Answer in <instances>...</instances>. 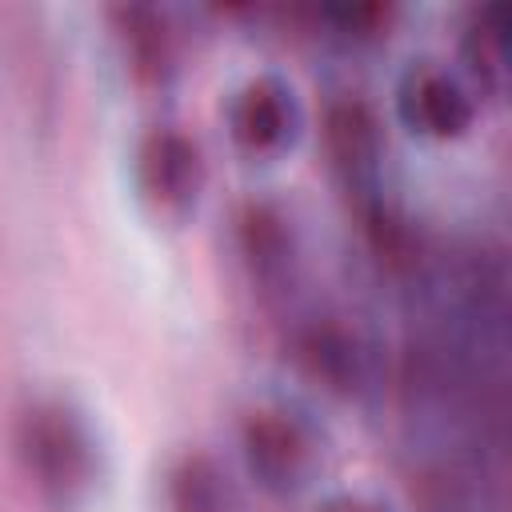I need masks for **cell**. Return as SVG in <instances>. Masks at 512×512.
Returning a JSON list of instances; mask_svg holds the SVG:
<instances>
[{
	"label": "cell",
	"instance_id": "cell-5",
	"mask_svg": "<svg viewBox=\"0 0 512 512\" xmlns=\"http://www.w3.org/2000/svg\"><path fill=\"white\" fill-rule=\"evenodd\" d=\"M140 180L164 208H184L196 196V152L180 136H156L140 152Z\"/></svg>",
	"mask_w": 512,
	"mask_h": 512
},
{
	"label": "cell",
	"instance_id": "cell-1",
	"mask_svg": "<svg viewBox=\"0 0 512 512\" xmlns=\"http://www.w3.org/2000/svg\"><path fill=\"white\" fill-rule=\"evenodd\" d=\"M24 456L36 484L56 504H76L96 476V444L76 412L44 404L24 420Z\"/></svg>",
	"mask_w": 512,
	"mask_h": 512
},
{
	"label": "cell",
	"instance_id": "cell-4",
	"mask_svg": "<svg viewBox=\"0 0 512 512\" xmlns=\"http://www.w3.org/2000/svg\"><path fill=\"white\" fill-rule=\"evenodd\" d=\"M400 116L412 132L420 136H460L472 120V100L468 92L440 68H412L408 80L400 84Z\"/></svg>",
	"mask_w": 512,
	"mask_h": 512
},
{
	"label": "cell",
	"instance_id": "cell-3",
	"mask_svg": "<svg viewBox=\"0 0 512 512\" xmlns=\"http://www.w3.org/2000/svg\"><path fill=\"white\" fill-rule=\"evenodd\" d=\"M228 124L232 140L248 156H276L296 140L300 108L292 100V88H284L280 80H256L232 100Z\"/></svg>",
	"mask_w": 512,
	"mask_h": 512
},
{
	"label": "cell",
	"instance_id": "cell-8",
	"mask_svg": "<svg viewBox=\"0 0 512 512\" xmlns=\"http://www.w3.org/2000/svg\"><path fill=\"white\" fill-rule=\"evenodd\" d=\"M336 512H356V508H336Z\"/></svg>",
	"mask_w": 512,
	"mask_h": 512
},
{
	"label": "cell",
	"instance_id": "cell-7",
	"mask_svg": "<svg viewBox=\"0 0 512 512\" xmlns=\"http://www.w3.org/2000/svg\"><path fill=\"white\" fill-rule=\"evenodd\" d=\"M172 508L176 512H228L220 476L204 460H188L172 476Z\"/></svg>",
	"mask_w": 512,
	"mask_h": 512
},
{
	"label": "cell",
	"instance_id": "cell-6",
	"mask_svg": "<svg viewBox=\"0 0 512 512\" xmlns=\"http://www.w3.org/2000/svg\"><path fill=\"white\" fill-rule=\"evenodd\" d=\"M332 152L340 160V168L360 184L376 176V160H380V140H376V124L368 120L364 108H340L332 116Z\"/></svg>",
	"mask_w": 512,
	"mask_h": 512
},
{
	"label": "cell",
	"instance_id": "cell-2",
	"mask_svg": "<svg viewBox=\"0 0 512 512\" xmlns=\"http://www.w3.org/2000/svg\"><path fill=\"white\" fill-rule=\"evenodd\" d=\"M244 456L252 476L268 492H296L308 484L316 468V440L312 432L288 412H260L244 428Z\"/></svg>",
	"mask_w": 512,
	"mask_h": 512
}]
</instances>
